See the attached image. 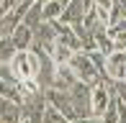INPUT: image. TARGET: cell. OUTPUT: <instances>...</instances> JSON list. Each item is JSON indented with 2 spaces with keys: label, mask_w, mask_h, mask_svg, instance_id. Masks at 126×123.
Returning a JSON list of instances; mask_svg holds the SVG:
<instances>
[{
  "label": "cell",
  "mask_w": 126,
  "mask_h": 123,
  "mask_svg": "<svg viewBox=\"0 0 126 123\" xmlns=\"http://www.w3.org/2000/svg\"><path fill=\"white\" fill-rule=\"evenodd\" d=\"M41 123H70V121H67L57 108H51V105L47 103V108H44V115H41Z\"/></svg>",
  "instance_id": "cell-20"
},
{
  "label": "cell",
  "mask_w": 126,
  "mask_h": 123,
  "mask_svg": "<svg viewBox=\"0 0 126 123\" xmlns=\"http://www.w3.org/2000/svg\"><path fill=\"white\" fill-rule=\"evenodd\" d=\"M118 123H126V105L118 100Z\"/></svg>",
  "instance_id": "cell-22"
},
{
  "label": "cell",
  "mask_w": 126,
  "mask_h": 123,
  "mask_svg": "<svg viewBox=\"0 0 126 123\" xmlns=\"http://www.w3.org/2000/svg\"><path fill=\"white\" fill-rule=\"evenodd\" d=\"M0 123H23L21 105L8 98H0Z\"/></svg>",
  "instance_id": "cell-10"
},
{
  "label": "cell",
  "mask_w": 126,
  "mask_h": 123,
  "mask_svg": "<svg viewBox=\"0 0 126 123\" xmlns=\"http://www.w3.org/2000/svg\"><path fill=\"white\" fill-rule=\"evenodd\" d=\"M18 105L23 113V123H41L44 108H47V95H44V90H23Z\"/></svg>",
  "instance_id": "cell-2"
},
{
  "label": "cell",
  "mask_w": 126,
  "mask_h": 123,
  "mask_svg": "<svg viewBox=\"0 0 126 123\" xmlns=\"http://www.w3.org/2000/svg\"><path fill=\"white\" fill-rule=\"evenodd\" d=\"M57 41L64 44L67 49H72V51H82V46H80V38L75 28H72L70 23H62V21H57Z\"/></svg>",
  "instance_id": "cell-9"
},
{
  "label": "cell",
  "mask_w": 126,
  "mask_h": 123,
  "mask_svg": "<svg viewBox=\"0 0 126 123\" xmlns=\"http://www.w3.org/2000/svg\"><path fill=\"white\" fill-rule=\"evenodd\" d=\"M108 36L113 38L116 49H124V44H126V18L113 23V26H108Z\"/></svg>",
  "instance_id": "cell-15"
},
{
  "label": "cell",
  "mask_w": 126,
  "mask_h": 123,
  "mask_svg": "<svg viewBox=\"0 0 126 123\" xmlns=\"http://www.w3.org/2000/svg\"><path fill=\"white\" fill-rule=\"evenodd\" d=\"M67 67H70V69L75 72V77H77L80 82H85V85H88V87L103 85V80H100L98 69H95V67H93V62H90L88 51H75V54H72V59L67 62Z\"/></svg>",
  "instance_id": "cell-3"
},
{
  "label": "cell",
  "mask_w": 126,
  "mask_h": 123,
  "mask_svg": "<svg viewBox=\"0 0 126 123\" xmlns=\"http://www.w3.org/2000/svg\"><path fill=\"white\" fill-rule=\"evenodd\" d=\"M44 95H47V103L51 105V108H57V110H59V113L64 115L70 123H72V121H77L75 108H72V100H70V95H67V90H54V87H51V90H47Z\"/></svg>",
  "instance_id": "cell-7"
},
{
  "label": "cell",
  "mask_w": 126,
  "mask_h": 123,
  "mask_svg": "<svg viewBox=\"0 0 126 123\" xmlns=\"http://www.w3.org/2000/svg\"><path fill=\"white\" fill-rule=\"evenodd\" d=\"M62 10H64L62 3H57V0H47L44 8H41V15H44V21H59Z\"/></svg>",
  "instance_id": "cell-17"
},
{
  "label": "cell",
  "mask_w": 126,
  "mask_h": 123,
  "mask_svg": "<svg viewBox=\"0 0 126 123\" xmlns=\"http://www.w3.org/2000/svg\"><path fill=\"white\" fill-rule=\"evenodd\" d=\"M88 57H90V62H93V67L98 69L100 80H103V82H108V80H106V54H100L98 49H95V51H88Z\"/></svg>",
  "instance_id": "cell-19"
},
{
  "label": "cell",
  "mask_w": 126,
  "mask_h": 123,
  "mask_svg": "<svg viewBox=\"0 0 126 123\" xmlns=\"http://www.w3.org/2000/svg\"><path fill=\"white\" fill-rule=\"evenodd\" d=\"M88 13L85 10V5H82V0H70V3L64 5V10H62V15H59V21L62 23H70V26H75L82 21V15Z\"/></svg>",
  "instance_id": "cell-11"
},
{
  "label": "cell",
  "mask_w": 126,
  "mask_h": 123,
  "mask_svg": "<svg viewBox=\"0 0 126 123\" xmlns=\"http://www.w3.org/2000/svg\"><path fill=\"white\" fill-rule=\"evenodd\" d=\"M90 90H93V87H88L85 82H80V80L67 90L77 118H90V115H93V108H90Z\"/></svg>",
  "instance_id": "cell-4"
},
{
  "label": "cell",
  "mask_w": 126,
  "mask_h": 123,
  "mask_svg": "<svg viewBox=\"0 0 126 123\" xmlns=\"http://www.w3.org/2000/svg\"><path fill=\"white\" fill-rule=\"evenodd\" d=\"M75 82H77V77H75V72H72L67 64L57 67V72H54V90H70Z\"/></svg>",
  "instance_id": "cell-13"
},
{
  "label": "cell",
  "mask_w": 126,
  "mask_h": 123,
  "mask_svg": "<svg viewBox=\"0 0 126 123\" xmlns=\"http://www.w3.org/2000/svg\"><path fill=\"white\" fill-rule=\"evenodd\" d=\"M106 80L108 82L126 80V51L124 49H113L106 57Z\"/></svg>",
  "instance_id": "cell-6"
},
{
  "label": "cell",
  "mask_w": 126,
  "mask_h": 123,
  "mask_svg": "<svg viewBox=\"0 0 126 123\" xmlns=\"http://www.w3.org/2000/svg\"><path fill=\"white\" fill-rule=\"evenodd\" d=\"M124 51H126V44H124Z\"/></svg>",
  "instance_id": "cell-25"
},
{
  "label": "cell",
  "mask_w": 126,
  "mask_h": 123,
  "mask_svg": "<svg viewBox=\"0 0 126 123\" xmlns=\"http://www.w3.org/2000/svg\"><path fill=\"white\" fill-rule=\"evenodd\" d=\"M10 41H13V46L18 49V51H26V49H31V44H33V31L28 28V26L18 23L16 31L10 33Z\"/></svg>",
  "instance_id": "cell-12"
},
{
  "label": "cell",
  "mask_w": 126,
  "mask_h": 123,
  "mask_svg": "<svg viewBox=\"0 0 126 123\" xmlns=\"http://www.w3.org/2000/svg\"><path fill=\"white\" fill-rule=\"evenodd\" d=\"M8 64H10L16 80H18V85L23 90H39V85H36V77H39V57H36V51H31V49L16 51V57Z\"/></svg>",
  "instance_id": "cell-1"
},
{
  "label": "cell",
  "mask_w": 126,
  "mask_h": 123,
  "mask_svg": "<svg viewBox=\"0 0 126 123\" xmlns=\"http://www.w3.org/2000/svg\"><path fill=\"white\" fill-rule=\"evenodd\" d=\"M93 5H95V8H103V10H108V8H111V0H93Z\"/></svg>",
  "instance_id": "cell-23"
},
{
  "label": "cell",
  "mask_w": 126,
  "mask_h": 123,
  "mask_svg": "<svg viewBox=\"0 0 126 123\" xmlns=\"http://www.w3.org/2000/svg\"><path fill=\"white\" fill-rule=\"evenodd\" d=\"M72 123H100V118H93V115H90V118H77Z\"/></svg>",
  "instance_id": "cell-24"
},
{
  "label": "cell",
  "mask_w": 126,
  "mask_h": 123,
  "mask_svg": "<svg viewBox=\"0 0 126 123\" xmlns=\"http://www.w3.org/2000/svg\"><path fill=\"white\" fill-rule=\"evenodd\" d=\"M111 103V82H103V85H95L90 90V108H93V118H100L103 110Z\"/></svg>",
  "instance_id": "cell-8"
},
{
  "label": "cell",
  "mask_w": 126,
  "mask_h": 123,
  "mask_svg": "<svg viewBox=\"0 0 126 123\" xmlns=\"http://www.w3.org/2000/svg\"><path fill=\"white\" fill-rule=\"evenodd\" d=\"M41 8H44V3H41V0L31 3V5H28V10L23 13V21H21V23H23V26H28V28L33 31V28H36V26L44 21V15H41Z\"/></svg>",
  "instance_id": "cell-14"
},
{
  "label": "cell",
  "mask_w": 126,
  "mask_h": 123,
  "mask_svg": "<svg viewBox=\"0 0 126 123\" xmlns=\"http://www.w3.org/2000/svg\"><path fill=\"white\" fill-rule=\"evenodd\" d=\"M57 44V21H41V23L33 28V44L31 49H39V51L51 54Z\"/></svg>",
  "instance_id": "cell-5"
},
{
  "label": "cell",
  "mask_w": 126,
  "mask_h": 123,
  "mask_svg": "<svg viewBox=\"0 0 126 123\" xmlns=\"http://www.w3.org/2000/svg\"><path fill=\"white\" fill-rule=\"evenodd\" d=\"M16 51H18V49L13 46V41H10V36L0 38V64H5V62H10V59L16 57Z\"/></svg>",
  "instance_id": "cell-18"
},
{
  "label": "cell",
  "mask_w": 126,
  "mask_h": 123,
  "mask_svg": "<svg viewBox=\"0 0 126 123\" xmlns=\"http://www.w3.org/2000/svg\"><path fill=\"white\" fill-rule=\"evenodd\" d=\"M113 92H116V98L121 100V103L126 105V80H118V82H111Z\"/></svg>",
  "instance_id": "cell-21"
},
{
  "label": "cell",
  "mask_w": 126,
  "mask_h": 123,
  "mask_svg": "<svg viewBox=\"0 0 126 123\" xmlns=\"http://www.w3.org/2000/svg\"><path fill=\"white\" fill-rule=\"evenodd\" d=\"M72 54H75L72 49H67L64 44H59V41H57V44H54V49H51V54H49V57L54 59V64H57V67H59V64H67V62L72 59Z\"/></svg>",
  "instance_id": "cell-16"
},
{
  "label": "cell",
  "mask_w": 126,
  "mask_h": 123,
  "mask_svg": "<svg viewBox=\"0 0 126 123\" xmlns=\"http://www.w3.org/2000/svg\"><path fill=\"white\" fill-rule=\"evenodd\" d=\"M111 3H113V0H111Z\"/></svg>",
  "instance_id": "cell-26"
}]
</instances>
